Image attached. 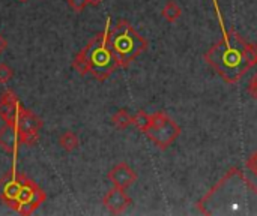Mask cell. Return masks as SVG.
I'll list each match as a JSON object with an SVG mask.
<instances>
[{
    "label": "cell",
    "instance_id": "1",
    "mask_svg": "<svg viewBox=\"0 0 257 216\" xmlns=\"http://www.w3.org/2000/svg\"><path fill=\"white\" fill-rule=\"evenodd\" d=\"M212 5L223 36L205 53V62L224 83L236 84L257 65V44L247 42L235 29L227 27L218 0H212Z\"/></svg>",
    "mask_w": 257,
    "mask_h": 216
},
{
    "label": "cell",
    "instance_id": "2",
    "mask_svg": "<svg viewBox=\"0 0 257 216\" xmlns=\"http://www.w3.org/2000/svg\"><path fill=\"white\" fill-rule=\"evenodd\" d=\"M197 210L206 216H257V186L233 167L199 200Z\"/></svg>",
    "mask_w": 257,
    "mask_h": 216
},
{
    "label": "cell",
    "instance_id": "3",
    "mask_svg": "<svg viewBox=\"0 0 257 216\" xmlns=\"http://www.w3.org/2000/svg\"><path fill=\"white\" fill-rule=\"evenodd\" d=\"M110 29L111 18L107 17L104 30L95 35L74 57L72 68L80 75H92L98 81H105L119 68V63L110 47Z\"/></svg>",
    "mask_w": 257,
    "mask_h": 216
},
{
    "label": "cell",
    "instance_id": "4",
    "mask_svg": "<svg viewBox=\"0 0 257 216\" xmlns=\"http://www.w3.org/2000/svg\"><path fill=\"white\" fill-rule=\"evenodd\" d=\"M45 198V192L26 174L18 173L15 164L0 179V200L20 215H32Z\"/></svg>",
    "mask_w": 257,
    "mask_h": 216
},
{
    "label": "cell",
    "instance_id": "5",
    "mask_svg": "<svg viewBox=\"0 0 257 216\" xmlns=\"http://www.w3.org/2000/svg\"><path fill=\"white\" fill-rule=\"evenodd\" d=\"M110 47L119 68H128L148 50L149 44L126 20H119L110 29Z\"/></svg>",
    "mask_w": 257,
    "mask_h": 216
},
{
    "label": "cell",
    "instance_id": "6",
    "mask_svg": "<svg viewBox=\"0 0 257 216\" xmlns=\"http://www.w3.org/2000/svg\"><path fill=\"white\" fill-rule=\"evenodd\" d=\"M181 126L164 111H157L151 116L149 126L143 132L160 150H167L181 135Z\"/></svg>",
    "mask_w": 257,
    "mask_h": 216
},
{
    "label": "cell",
    "instance_id": "7",
    "mask_svg": "<svg viewBox=\"0 0 257 216\" xmlns=\"http://www.w3.org/2000/svg\"><path fill=\"white\" fill-rule=\"evenodd\" d=\"M12 125L20 131L23 144L32 147L38 143L39 129L42 128V120L35 113H32L30 110H27L21 105L17 111V116H15Z\"/></svg>",
    "mask_w": 257,
    "mask_h": 216
},
{
    "label": "cell",
    "instance_id": "8",
    "mask_svg": "<svg viewBox=\"0 0 257 216\" xmlns=\"http://www.w3.org/2000/svg\"><path fill=\"white\" fill-rule=\"evenodd\" d=\"M102 204L105 206V209H107L111 215H120V213H123V212L133 204V200H131V197L125 192V189L113 186V188L104 195Z\"/></svg>",
    "mask_w": 257,
    "mask_h": 216
},
{
    "label": "cell",
    "instance_id": "9",
    "mask_svg": "<svg viewBox=\"0 0 257 216\" xmlns=\"http://www.w3.org/2000/svg\"><path fill=\"white\" fill-rule=\"evenodd\" d=\"M108 180L111 182L113 186L126 189L133 186L137 182V173L126 164V162H119L116 164L107 174Z\"/></svg>",
    "mask_w": 257,
    "mask_h": 216
},
{
    "label": "cell",
    "instance_id": "10",
    "mask_svg": "<svg viewBox=\"0 0 257 216\" xmlns=\"http://www.w3.org/2000/svg\"><path fill=\"white\" fill-rule=\"evenodd\" d=\"M20 146H23V138L20 131L14 125L5 123L0 128V147L15 159L18 156Z\"/></svg>",
    "mask_w": 257,
    "mask_h": 216
},
{
    "label": "cell",
    "instance_id": "11",
    "mask_svg": "<svg viewBox=\"0 0 257 216\" xmlns=\"http://www.w3.org/2000/svg\"><path fill=\"white\" fill-rule=\"evenodd\" d=\"M20 107L21 104L18 101V96L12 90H6L0 96V117L3 119V122L12 125Z\"/></svg>",
    "mask_w": 257,
    "mask_h": 216
},
{
    "label": "cell",
    "instance_id": "12",
    "mask_svg": "<svg viewBox=\"0 0 257 216\" xmlns=\"http://www.w3.org/2000/svg\"><path fill=\"white\" fill-rule=\"evenodd\" d=\"M161 15H163V18H164L167 23H176V21L181 18V15H182V8L179 6L178 2L169 0V2L164 5V8H163Z\"/></svg>",
    "mask_w": 257,
    "mask_h": 216
},
{
    "label": "cell",
    "instance_id": "13",
    "mask_svg": "<svg viewBox=\"0 0 257 216\" xmlns=\"http://www.w3.org/2000/svg\"><path fill=\"white\" fill-rule=\"evenodd\" d=\"M59 144L63 150L66 152H74L80 146V138L75 132L66 131L59 137Z\"/></svg>",
    "mask_w": 257,
    "mask_h": 216
},
{
    "label": "cell",
    "instance_id": "14",
    "mask_svg": "<svg viewBox=\"0 0 257 216\" xmlns=\"http://www.w3.org/2000/svg\"><path fill=\"white\" fill-rule=\"evenodd\" d=\"M111 123L117 129H126L133 125V116L126 110H119L111 116Z\"/></svg>",
    "mask_w": 257,
    "mask_h": 216
},
{
    "label": "cell",
    "instance_id": "15",
    "mask_svg": "<svg viewBox=\"0 0 257 216\" xmlns=\"http://www.w3.org/2000/svg\"><path fill=\"white\" fill-rule=\"evenodd\" d=\"M149 122H151V116H149L145 110H139V111L133 116V125H134L139 131H142V132L146 131V128L149 126Z\"/></svg>",
    "mask_w": 257,
    "mask_h": 216
},
{
    "label": "cell",
    "instance_id": "16",
    "mask_svg": "<svg viewBox=\"0 0 257 216\" xmlns=\"http://www.w3.org/2000/svg\"><path fill=\"white\" fill-rule=\"evenodd\" d=\"M14 77L12 68H9L6 63H0V84H6Z\"/></svg>",
    "mask_w": 257,
    "mask_h": 216
},
{
    "label": "cell",
    "instance_id": "17",
    "mask_svg": "<svg viewBox=\"0 0 257 216\" xmlns=\"http://www.w3.org/2000/svg\"><path fill=\"white\" fill-rule=\"evenodd\" d=\"M68 5L69 8L74 11V12H83V9L89 5L87 0H68Z\"/></svg>",
    "mask_w": 257,
    "mask_h": 216
},
{
    "label": "cell",
    "instance_id": "18",
    "mask_svg": "<svg viewBox=\"0 0 257 216\" xmlns=\"http://www.w3.org/2000/svg\"><path fill=\"white\" fill-rule=\"evenodd\" d=\"M247 90H248V93H250V96H251V98L257 99V71L253 74L251 80L248 81Z\"/></svg>",
    "mask_w": 257,
    "mask_h": 216
},
{
    "label": "cell",
    "instance_id": "19",
    "mask_svg": "<svg viewBox=\"0 0 257 216\" xmlns=\"http://www.w3.org/2000/svg\"><path fill=\"white\" fill-rule=\"evenodd\" d=\"M247 168L251 171V174L254 177H257V150L253 155H250V158L247 159Z\"/></svg>",
    "mask_w": 257,
    "mask_h": 216
},
{
    "label": "cell",
    "instance_id": "20",
    "mask_svg": "<svg viewBox=\"0 0 257 216\" xmlns=\"http://www.w3.org/2000/svg\"><path fill=\"white\" fill-rule=\"evenodd\" d=\"M6 48H8V41L5 39L3 35H0V54H3Z\"/></svg>",
    "mask_w": 257,
    "mask_h": 216
},
{
    "label": "cell",
    "instance_id": "21",
    "mask_svg": "<svg viewBox=\"0 0 257 216\" xmlns=\"http://www.w3.org/2000/svg\"><path fill=\"white\" fill-rule=\"evenodd\" d=\"M102 2H104V0H87V3H89L90 6H99Z\"/></svg>",
    "mask_w": 257,
    "mask_h": 216
},
{
    "label": "cell",
    "instance_id": "22",
    "mask_svg": "<svg viewBox=\"0 0 257 216\" xmlns=\"http://www.w3.org/2000/svg\"><path fill=\"white\" fill-rule=\"evenodd\" d=\"M20 2H27V0H20Z\"/></svg>",
    "mask_w": 257,
    "mask_h": 216
}]
</instances>
